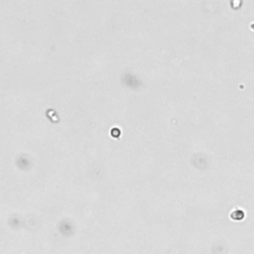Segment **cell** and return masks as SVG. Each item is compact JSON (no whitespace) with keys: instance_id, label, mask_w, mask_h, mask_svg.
<instances>
[{"instance_id":"1","label":"cell","mask_w":254,"mask_h":254,"mask_svg":"<svg viewBox=\"0 0 254 254\" xmlns=\"http://www.w3.org/2000/svg\"><path fill=\"white\" fill-rule=\"evenodd\" d=\"M231 218L234 219V220H241L244 218V213L242 212L240 209H236L235 212H233L231 213Z\"/></svg>"}]
</instances>
